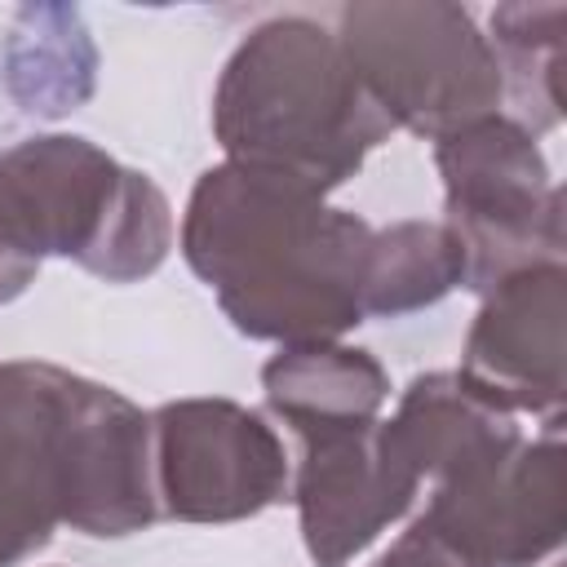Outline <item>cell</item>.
<instances>
[{
	"instance_id": "9",
	"label": "cell",
	"mask_w": 567,
	"mask_h": 567,
	"mask_svg": "<svg viewBox=\"0 0 567 567\" xmlns=\"http://www.w3.org/2000/svg\"><path fill=\"white\" fill-rule=\"evenodd\" d=\"M567 270L563 261L527 266L483 292L470 323L461 372L514 416H563L567 399Z\"/></svg>"
},
{
	"instance_id": "16",
	"label": "cell",
	"mask_w": 567,
	"mask_h": 567,
	"mask_svg": "<svg viewBox=\"0 0 567 567\" xmlns=\"http://www.w3.org/2000/svg\"><path fill=\"white\" fill-rule=\"evenodd\" d=\"M563 27H567V4L545 0V4H496L492 9V53L501 62L505 93L518 102V124L536 137L563 120V93H558V71H563Z\"/></svg>"
},
{
	"instance_id": "3",
	"label": "cell",
	"mask_w": 567,
	"mask_h": 567,
	"mask_svg": "<svg viewBox=\"0 0 567 567\" xmlns=\"http://www.w3.org/2000/svg\"><path fill=\"white\" fill-rule=\"evenodd\" d=\"M0 195L35 261L66 257L106 284L155 275L173 248L168 195L75 133H35L0 151Z\"/></svg>"
},
{
	"instance_id": "13",
	"label": "cell",
	"mask_w": 567,
	"mask_h": 567,
	"mask_svg": "<svg viewBox=\"0 0 567 567\" xmlns=\"http://www.w3.org/2000/svg\"><path fill=\"white\" fill-rule=\"evenodd\" d=\"M261 390L270 412L292 425L297 439H310L377 421L390 399V377L359 346L306 341L279 346V354L261 363Z\"/></svg>"
},
{
	"instance_id": "4",
	"label": "cell",
	"mask_w": 567,
	"mask_h": 567,
	"mask_svg": "<svg viewBox=\"0 0 567 567\" xmlns=\"http://www.w3.org/2000/svg\"><path fill=\"white\" fill-rule=\"evenodd\" d=\"M332 35L394 128L439 142L483 115H501V62L461 4L359 0L337 9Z\"/></svg>"
},
{
	"instance_id": "11",
	"label": "cell",
	"mask_w": 567,
	"mask_h": 567,
	"mask_svg": "<svg viewBox=\"0 0 567 567\" xmlns=\"http://www.w3.org/2000/svg\"><path fill=\"white\" fill-rule=\"evenodd\" d=\"M159 514L151 470V416L120 390L71 377L62 523L93 540L151 527Z\"/></svg>"
},
{
	"instance_id": "2",
	"label": "cell",
	"mask_w": 567,
	"mask_h": 567,
	"mask_svg": "<svg viewBox=\"0 0 567 567\" xmlns=\"http://www.w3.org/2000/svg\"><path fill=\"white\" fill-rule=\"evenodd\" d=\"M394 133L337 35L301 13L257 22L213 89V137L230 164L279 173L319 195L350 182Z\"/></svg>"
},
{
	"instance_id": "6",
	"label": "cell",
	"mask_w": 567,
	"mask_h": 567,
	"mask_svg": "<svg viewBox=\"0 0 567 567\" xmlns=\"http://www.w3.org/2000/svg\"><path fill=\"white\" fill-rule=\"evenodd\" d=\"M159 514L177 523H239L288 496L279 434L235 399H173L151 412Z\"/></svg>"
},
{
	"instance_id": "7",
	"label": "cell",
	"mask_w": 567,
	"mask_h": 567,
	"mask_svg": "<svg viewBox=\"0 0 567 567\" xmlns=\"http://www.w3.org/2000/svg\"><path fill=\"white\" fill-rule=\"evenodd\" d=\"M421 518L483 567H536L563 545V416L514 452L434 483Z\"/></svg>"
},
{
	"instance_id": "15",
	"label": "cell",
	"mask_w": 567,
	"mask_h": 567,
	"mask_svg": "<svg viewBox=\"0 0 567 567\" xmlns=\"http://www.w3.org/2000/svg\"><path fill=\"white\" fill-rule=\"evenodd\" d=\"M465 288V248L443 221L408 217L372 230L363 266V319H399Z\"/></svg>"
},
{
	"instance_id": "17",
	"label": "cell",
	"mask_w": 567,
	"mask_h": 567,
	"mask_svg": "<svg viewBox=\"0 0 567 567\" xmlns=\"http://www.w3.org/2000/svg\"><path fill=\"white\" fill-rule=\"evenodd\" d=\"M372 567H483L470 554H461L447 536H439L421 514L408 523V532H399V540L372 563Z\"/></svg>"
},
{
	"instance_id": "14",
	"label": "cell",
	"mask_w": 567,
	"mask_h": 567,
	"mask_svg": "<svg viewBox=\"0 0 567 567\" xmlns=\"http://www.w3.org/2000/svg\"><path fill=\"white\" fill-rule=\"evenodd\" d=\"M4 84L27 115L80 111L97 84V44L71 4H22L4 40Z\"/></svg>"
},
{
	"instance_id": "12",
	"label": "cell",
	"mask_w": 567,
	"mask_h": 567,
	"mask_svg": "<svg viewBox=\"0 0 567 567\" xmlns=\"http://www.w3.org/2000/svg\"><path fill=\"white\" fill-rule=\"evenodd\" d=\"M385 430L421 483H443L523 443L518 416L483 385H474L461 368L412 377Z\"/></svg>"
},
{
	"instance_id": "18",
	"label": "cell",
	"mask_w": 567,
	"mask_h": 567,
	"mask_svg": "<svg viewBox=\"0 0 567 567\" xmlns=\"http://www.w3.org/2000/svg\"><path fill=\"white\" fill-rule=\"evenodd\" d=\"M35 270H40V261L22 248V239H18L13 221H9L4 195H0V306H9L13 297H22L35 284Z\"/></svg>"
},
{
	"instance_id": "10",
	"label": "cell",
	"mask_w": 567,
	"mask_h": 567,
	"mask_svg": "<svg viewBox=\"0 0 567 567\" xmlns=\"http://www.w3.org/2000/svg\"><path fill=\"white\" fill-rule=\"evenodd\" d=\"M71 377L35 359L0 363V567L27 563L62 523Z\"/></svg>"
},
{
	"instance_id": "8",
	"label": "cell",
	"mask_w": 567,
	"mask_h": 567,
	"mask_svg": "<svg viewBox=\"0 0 567 567\" xmlns=\"http://www.w3.org/2000/svg\"><path fill=\"white\" fill-rule=\"evenodd\" d=\"M288 487L306 554L319 567H346L412 509L421 478L377 416L354 430L301 439V461Z\"/></svg>"
},
{
	"instance_id": "5",
	"label": "cell",
	"mask_w": 567,
	"mask_h": 567,
	"mask_svg": "<svg viewBox=\"0 0 567 567\" xmlns=\"http://www.w3.org/2000/svg\"><path fill=\"white\" fill-rule=\"evenodd\" d=\"M443 226L465 248V288L487 292L505 275L563 261V186L545 151L514 115H483L434 142Z\"/></svg>"
},
{
	"instance_id": "1",
	"label": "cell",
	"mask_w": 567,
	"mask_h": 567,
	"mask_svg": "<svg viewBox=\"0 0 567 567\" xmlns=\"http://www.w3.org/2000/svg\"><path fill=\"white\" fill-rule=\"evenodd\" d=\"M372 226L279 173L213 164L182 213V257L235 332L306 346L363 323Z\"/></svg>"
}]
</instances>
